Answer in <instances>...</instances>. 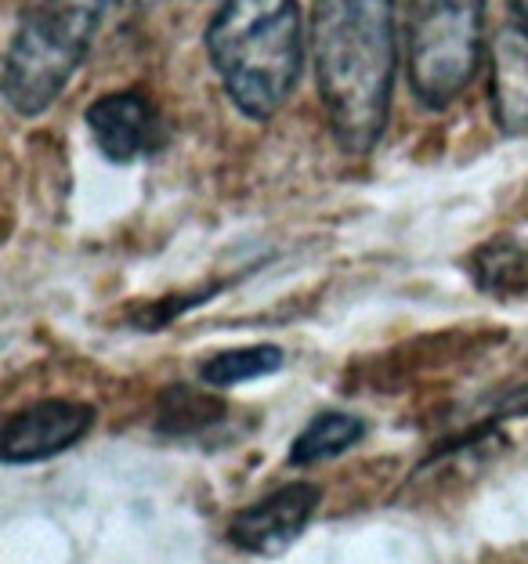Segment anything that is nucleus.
<instances>
[{
  "label": "nucleus",
  "mask_w": 528,
  "mask_h": 564,
  "mask_svg": "<svg viewBox=\"0 0 528 564\" xmlns=\"http://www.w3.org/2000/svg\"><path fill=\"white\" fill-rule=\"evenodd\" d=\"M55 4L69 8V11H76V15H84V19H91L95 25H101L109 19V11L120 8L123 0H55Z\"/></svg>",
  "instance_id": "ddd939ff"
},
{
  "label": "nucleus",
  "mask_w": 528,
  "mask_h": 564,
  "mask_svg": "<svg viewBox=\"0 0 528 564\" xmlns=\"http://www.w3.org/2000/svg\"><path fill=\"white\" fill-rule=\"evenodd\" d=\"M366 423L352 416V413H319L308 420V427L293 438L290 445V464L293 467H308V464H322V459H333L355 448L363 442Z\"/></svg>",
  "instance_id": "1a4fd4ad"
},
{
  "label": "nucleus",
  "mask_w": 528,
  "mask_h": 564,
  "mask_svg": "<svg viewBox=\"0 0 528 564\" xmlns=\"http://www.w3.org/2000/svg\"><path fill=\"white\" fill-rule=\"evenodd\" d=\"M207 51L239 112L250 120L276 117L298 87L304 62L298 0H222Z\"/></svg>",
  "instance_id": "f03ea898"
},
{
  "label": "nucleus",
  "mask_w": 528,
  "mask_h": 564,
  "mask_svg": "<svg viewBox=\"0 0 528 564\" xmlns=\"http://www.w3.org/2000/svg\"><path fill=\"white\" fill-rule=\"evenodd\" d=\"M485 0H406L409 84L423 106H449L482 62Z\"/></svg>",
  "instance_id": "20e7f679"
},
{
  "label": "nucleus",
  "mask_w": 528,
  "mask_h": 564,
  "mask_svg": "<svg viewBox=\"0 0 528 564\" xmlns=\"http://www.w3.org/2000/svg\"><path fill=\"white\" fill-rule=\"evenodd\" d=\"M315 87L341 149L366 156L391 112L398 69L395 0H319Z\"/></svg>",
  "instance_id": "f257e3e1"
},
{
  "label": "nucleus",
  "mask_w": 528,
  "mask_h": 564,
  "mask_svg": "<svg viewBox=\"0 0 528 564\" xmlns=\"http://www.w3.org/2000/svg\"><path fill=\"white\" fill-rule=\"evenodd\" d=\"M478 286L499 297H528V242H488L474 253Z\"/></svg>",
  "instance_id": "9b49d317"
},
{
  "label": "nucleus",
  "mask_w": 528,
  "mask_h": 564,
  "mask_svg": "<svg viewBox=\"0 0 528 564\" xmlns=\"http://www.w3.org/2000/svg\"><path fill=\"white\" fill-rule=\"evenodd\" d=\"M84 123L91 131L98 152L112 163H134L141 156H149L163 138L160 112L141 91L101 95L84 112Z\"/></svg>",
  "instance_id": "0eeeda50"
},
{
  "label": "nucleus",
  "mask_w": 528,
  "mask_h": 564,
  "mask_svg": "<svg viewBox=\"0 0 528 564\" xmlns=\"http://www.w3.org/2000/svg\"><path fill=\"white\" fill-rule=\"evenodd\" d=\"M493 117L504 134L528 131V25L514 19L496 30L493 41Z\"/></svg>",
  "instance_id": "6e6552de"
},
{
  "label": "nucleus",
  "mask_w": 528,
  "mask_h": 564,
  "mask_svg": "<svg viewBox=\"0 0 528 564\" xmlns=\"http://www.w3.org/2000/svg\"><path fill=\"white\" fill-rule=\"evenodd\" d=\"M95 405L73 399H44L8 416L0 434V456L4 464H41L66 453L87 431L95 427Z\"/></svg>",
  "instance_id": "423d86ee"
},
{
  "label": "nucleus",
  "mask_w": 528,
  "mask_h": 564,
  "mask_svg": "<svg viewBox=\"0 0 528 564\" xmlns=\"http://www.w3.org/2000/svg\"><path fill=\"white\" fill-rule=\"evenodd\" d=\"M101 25L76 11L41 0L30 15L19 22L4 58V98L19 117H41V112L69 87L73 73L91 51V41Z\"/></svg>",
  "instance_id": "7ed1b4c3"
},
{
  "label": "nucleus",
  "mask_w": 528,
  "mask_h": 564,
  "mask_svg": "<svg viewBox=\"0 0 528 564\" xmlns=\"http://www.w3.org/2000/svg\"><path fill=\"white\" fill-rule=\"evenodd\" d=\"M510 8H514V19H521L528 25V0H510Z\"/></svg>",
  "instance_id": "4468645a"
},
{
  "label": "nucleus",
  "mask_w": 528,
  "mask_h": 564,
  "mask_svg": "<svg viewBox=\"0 0 528 564\" xmlns=\"http://www.w3.org/2000/svg\"><path fill=\"white\" fill-rule=\"evenodd\" d=\"M207 409H222L217 402L203 399V394H192L185 388L171 391L163 399V413H160V423L166 431H196V427H207L211 416Z\"/></svg>",
  "instance_id": "f8f14e48"
},
{
  "label": "nucleus",
  "mask_w": 528,
  "mask_h": 564,
  "mask_svg": "<svg viewBox=\"0 0 528 564\" xmlns=\"http://www.w3.org/2000/svg\"><path fill=\"white\" fill-rule=\"evenodd\" d=\"M282 369V348L276 344H250V348H231L207 358L200 366V377L207 388H239L247 380L272 377Z\"/></svg>",
  "instance_id": "9d476101"
},
{
  "label": "nucleus",
  "mask_w": 528,
  "mask_h": 564,
  "mask_svg": "<svg viewBox=\"0 0 528 564\" xmlns=\"http://www.w3.org/2000/svg\"><path fill=\"white\" fill-rule=\"evenodd\" d=\"M319 503H322L319 485H308V481L282 485L272 496L243 507L239 514L228 521V543L254 557L287 554V550L301 540L308 521L315 518Z\"/></svg>",
  "instance_id": "39448f33"
}]
</instances>
